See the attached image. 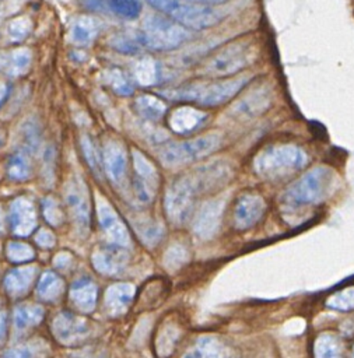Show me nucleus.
Returning <instances> with one entry per match:
<instances>
[{"instance_id":"49","label":"nucleus","mask_w":354,"mask_h":358,"mask_svg":"<svg viewBox=\"0 0 354 358\" xmlns=\"http://www.w3.org/2000/svg\"><path fill=\"white\" fill-rule=\"evenodd\" d=\"M83 3L90 8V10H102V0H83Z\"/></svg>"},{"instance_id":"6","label":"nucleus","mask_w":354,"mask_h":358,"mask_svg":"<svg viewBox=\"0 0 354 358\" xmlns=\"http://www.w3.org/2000/svg\"><path fill=\"white\" fill-rule=\"evenodd\" d=\"M256 49L252 42L238 41L214 53L200 69V74L210 77H228L253 63Z\"/></svg>"},{"instance_id":"24","label":"nucleus","mask_w":354,"mask_h":358,"mask_svg":"<svg viewBox=\"0 0 354 358\" xmlns=\"http://www.w3.org/2000/svg\"><path fill=\"white\" fill-rule=\"evenodd\" d=\"M35 277V267H20L11 270L4 277V288L11 295H21L27 292Z\"/></svg>"},{"instance_id":"14","label":"nucleus","mask_w":354,"mask_h":358,"mask_svg":"<svg viewBox=\"0 0 354 358\" xmlns=\"http://www.w3.org/2000/svg\"><path fill=\"white\" fill-rule=\"evenodd\" d=\"M266 203L259 194H242L234 207V224L238 229H248L253 227L263 215Z\"/></svg>"},{"instance_id":"47","label":"nucleus","mask_w":354,"mask_h":358,"mask_svg":"<svg viewBox=\"0 0 354 358\" xmlns=\"http://www.w3.org/2000/svg\"><path fill=\"white\" fill-rule=\"evenodd\" d=\"M141 235H143V238L147 241V242H157L160 238H161V235H162V229H161V227H158V225H148L146 229H143L141 231Z\"/></svg>"},{"instance_id":"44","label":"nucleus","mask_w":354,"mask_h":358,"mask_svg":"<svg viewBox=\"0 0 354 358\" xmlns=\"http://www.w3.org/2000/svg\"><path fill=\"white\" fill-rule=\"evenodd\" d=\"M21 133H22V141H24L25 148H28L29 151L36 150L38 144H39V130L35 126V123H32V122L25 123Z\"/></svg>"},{"instance_id":"33","label":"nucleus","mask_w":354,"mask_h":358,"mask_svg":"<svg viewBox=\"0 0 354 358\" xmlns=\"http://www.w3.org/2000/svg\"><path fill=\"white\" fill-rule=\"evenodd\" d=\"M31 64V53L27 49H17L10 55L6 62V71L8 76H20L24 74Z\"/></svg>"},{"instance_id":"1","label":"nucleus","mask_w":354,"mask_h":358,"mask_svg":"<svg viewBox=\"0 0 354 358\" xmlns=\"http://www.w3.org/2000/svg\"><path fill=\"white\" fill-rule=\"evenodd\" d=\"M308 162L305 151L295 144L263 148L253 159L255 172L263 179H283L302 169Z\"/></svg>"},{"instance_id":"13","label":"nucleus","mask_w":354,"mask_h":358,"mask_svg":"<svg viewBox=\"0 0 354 358\" xmlns=\"http://www.w3.org/2000/svg\"><path fill=\"white\" fill-rule=\"evenodd\" d=\"M224 211V200L213 199L206 201L196 213L193 231L201 239H210L220 228Z\"/></svg>"},{"instance_id":"26","label":"nucleus","mask_w":354,"mask_h":358,"mask_svg":"<svg viewBox=\"0 0 354 358\" xmlns=\"http://www.w3.org/2000/svg\"><path fill=\"white\" fill-rule=\"evenodd\" d=\"M98 34V25L95 22L94 18L91 17H85L81 15L78 18H76L74 24L71 25V31H70V38L76 45H90L95 36Z\"/></svg>"},{"instance_id":"46","label":"nucleus","mask_w":354,"mask_h":358,"mask_svg":"<svg viewBox=\"0 0 354 358\" xmlns=\"http://www.w3.org/2000/svg\"><path fill=\"white\" fill-rule=\"evenodd\" d=\"M35 241H36V243H38L39 246H42V248H52V246L55 245V242H56L55 235H53L50 231H48V229L39 231L38 235H36V238H35Z\"/></svg>"},{"instance_id":"28","label":"nucleus","mask_w":354,"mask_h":358,"mask_svg":"<svg viewBox=\"0 0 354 358\" xmlns=\"http://www.w3.org/2000/svg\"><path fill=\"white\" fill-rule=\"evenodd\" d=\"M134 77L140 85H154L160 80V69L154 59L143 57L134 66Z\"/></svg>"},{"instance_id":"10","label":"nucleus","mask_w":354,"mask_h":358,"mask_svg":"<svg viewBox=\"0 0 354 358\" xmlns=\"http://www.w3.org/2000/svg\"><path fill=\"white\" fill-rule=\"evenodd\" d=\"M186 178L193 186L196 194H199L201 192L218 187L225 183L231 178V169L227 164L221 161H214L197 168L192 173H187Z\"/></svg>"},{"instance_id":"22","label":"nucleus","mask_w":354,"mask_h":358,"mask_svg":"<svg viewBox=\"0 0 354 358\" xmlns=\"http://www.w3.org/2000/svg\"><path fill=\"white\" fill-rule=\"evenodd\" d=\"M97 285L91 280L83 278L71 285L70 299L78 310L91 312L97 303Z\"/></svg>"},{"instance_id":"4","label":"nucleus","mask_w":354,"mask_h":358,"mask_svg":"<svg viewBox=\"0 0 354 358\" xmlns=\"http://www.w3.org/2000/svg\"><path fill=\"white\" fill-rule=\"evenodd\" d=\"M141 46L151 50H174L179 48L190 34L174 20L162 15H148L137 35Z\"/></svg>"},{"instance_id":"9","label":"nucleus","mask_w":354,"mask_h":358,"mask_svg":"<svg viewBox=\"0 0 354 358\" xmlns=\"http://www.w3.org/2000/svg\"><path fill=\"white\" fill-rule=\"evenodd\" d=\"M133 165H134V179H133V192L139 203L148 204L153 201L157 185H158V172L155 166L139 151L133 152Z\"/></svg>"},{"instance_id":"52","label":"nucleus","mask_w":354,"mask_h":358,"mask_svg":"<svg viewBox=\"0 0 354 358\" xmlns=\"http://www.w3.org/2000/svg\"><path fill=\"white\" fill-rule=\"evenodd\" d=\"M4 143H6V137H4V134L0 131V148H3Z\"/></svg>"},{"instance_id":"16","label":"nucleus","mask_w":354,"mask_h":358,"mask_svg":"<svg viewBox=\"0 0 354 358\" xmlns=\"http://www.w3.org/2000/svg\"><path fill=\"white\" fill-rule=\"evenodd\" d=\"M102 165L115 185H122L127 173V154L118 141H108L102 151Z\"/></svg>"},{"instance_id":"45","label":"nucleus","mask_w":354,"mask_h":358,"mask_svg":"<svg viewBox=\"0 0 354 358\" xmlns=\"http://www.w3.org/2000/svg\"><path fill=\"white\" fill-rule=\"evenodd\" d=\"M153 8L164 13V14H169L171 10L175 7V4L178 3V0H146Z\"/></svg>"},{"instance_id":"12","label":"nucleus","mask_w":354,"mask_h":358,"mask_svg":"<svg viewBox=\"0 0 354 358\" xmlns=\"http://www.w3.org/2000/svg\"><path fill=\"white\" fill-rule=\"evenodd\" d=\"M52 329L56 338L63 344L78 343L80 340L85 338L90 331L88 322L84 317L70 312L59 313L53 320Z\"/></svg>"},{"instance_id":"37","label":"nucleus","mask_w":354,"mask_h":358,"mask_svg":"<svg viewBox=\"0 0 354 358\" xmlns=\"http://www.w3.org/2000/svg\"><path fill=\"white\" fill-rule=\"evenodd\" d=\"M327 306L337 310H350L354 309V287L344 288L343 291L334 292L326 301Z\"/></svg>"},{"instance_id":"32","label":"nucleus","mask_w":354,"mask_h":358,"mask_svg":"<svg viewBox=\"0 0 354 358\" xmlns=\"http://www.w3.org/2000/svg\"><path fill=\"white\" fill-rule=\"evenodd\" d=\"M46 345L43 343H27L24 345H17L7 350L3 358H45Z\"/></svg>"},{"instance_id":"34","label":"nucleus","mask_w":354,"mask_h":358,"mask_svg":"<svg viewBox=\"0 0 354 358\" xmlns=\"http://www.w3.org/2000/svg\"><path fill=\"white\" fill-rule=\"evenodd\" d=\"M179 338V330L176 326L174 324H169V326H165L162 329V331L160 333V337L157 340V351H158V355L160 357H168L172 350L175 348V344Z\"/></svg>"},{"instance_id":"41","label":"nucleus","mask_w":354,"mask_h":358,"mask_svg":"<svg viewBox=\"0 0 354 358\" xmlns=\"http://www.w3.org/2000/svg\"><path fill=\"white\" fill-rule=\"evenodd\" d=\"M42 210H43V217L46 218V221L50 224V225H60L64 220V215H63V211L60 210L59 204L48 197L42 201Z\"/></svg>"},{"instance_id":"19","label":"nucleus","mask_w":354,"mask_h":358,"mask_svg":"<svg viewBox=\"0 0 354 358\" xmlns=\"http://www.w3.org/2000/svg\"><path fill=\"white\" fill-rule=\"evenodd\" d=\"M127 257L123 246L109 245L101 246L92 253V263L98 271L104 274H115L126 266Z\"/></svg>"},{"instance_id":"8","label":"nucleus","mask_w":354,"mask_h":358,"mask_svg":"<svg viewBox=\"0 0 354 358\" xmlns=\"http://www.w3.org/2000/svg\"><path fill=\"white\" fill-rule=\"evenodd\" d=\"M168 15L180 27L194 31L207 29L222 20V14L210 6L189 4L179 0Z\"/></svg>"},{"instance_id":"30","label":"nucleus","mask_w":354,"mask_h":358,"mask_svg":"<svg viewBox=\"0 0 354 358\" xmlns=\"http://www.w3.org/2000/svg\"><path fill=\"white\" fill-rule=\"evenodd\" d=\"M7 175L13 180H25L31 175V164L25 152H14L7 162Z\"/></svg>"},{"instance_id":"3","label":"nucleus","mask_w":354,"mask_h":358,"mask_svg":"<svg viewBox=\"0 0 354 358\" xmlns=\"http://www.w3.org/2000/svg\"><path fill=\"white\" fill-rule=\"evenodd\" d=\"M334 179V171L329 166H315L285 190L284 200L292 206L316 204L330 193Z\"/></svg>"},{"instance_id":"17","label":"nucleus","mask_w":354,"mask_h":358,"mask_svg":"<svg viewBox=\"0 0 354 358\" xmlns=\"http://www.w3.org/2000/svg\"><path fill=\"white\" fill-rule=\"evenodd\" d=\"M10 225L17 236H28L36 227V213L34 204L25 199L18 197L10 206Z\"/></svg>"},{"instance_id":"36","label":"nucleus","mask_w":354,"mask_h":358,"mask_svg":"<svg viewBox=\"0 0 354 358\" xmlns=\"http://www.w3.org/2000/svg\"><path fill=\"white\" fill-rule=\"evenodd\" d=\"M81 147H83V152H84L88 166L92 169V172L95 175H99L101 165H102V157H101V152L98 151L97 145L94 144V141L90 137L84 136L81 140Z\"/></svg>"},{"instance_id":"18","label":"nucleus","mask_w":354,"mask_h":358,"mask_svg":"<svg viewBox=\"0 0 354 358\" xmlns=\"http://www.w3.org/2000/svg\"><path fill=\"white\" fill-rule=\"evenodd\" d=\"M271 94L266 88H259L241 98L232 108L231 115L236 119H252L270 108Z\"/></svg>"},{"instance_id":"43","label":"nucleus","mask_w":354,"mask_h":358,"mask_svg":"<svg viewBox=\"0 0 354 358\" xmlns=\"http://www.w3.org/2000/svg\"><path fill=\"white\" fill-rule=\"evenodd\" d=\"M31 31V22L28 18H15L8 24V35L13 41H22Z\"/></svg>"},{"instance_id":"42","label":"nucleus","mask_w":354,"mask_h":358,"mask_svg":"<svg viewBox=\"0 0 354 358\" xmlns=\"http://www.w3.org/2000/svg\"><path fill=\"white\" fill-rule=\"evenodd\" d=\"M189 255L182 245H172L165 253V266L169 268H178L187 260Z\"/></svg>"},{"instance_id":"51","label":"nucleus","mask_w":354,"mask_h":358,"mask_svg":"<svg viewBox=\"0 0 354 358\" xmlns=\"http://www.w3.org/2000/svg\"><path fill=\"white\" fill-rule=\"evenodd\" d=\"M186 1H190V3H194V4L207 6V4H221V3H225L227 0H186Z\"/></svg>"},{"instance_id":"25","label":"nucleus","mask_w":354,"mask_h":358,"mask_svg":"<svg viewBox=\"0 0 354 358\" xmlns=\"http://www.w3.org/2000/svg\"><path fill=\"white\" fill-rule=\"evenodd\" d=\"M224 345L214 337H201L183 358H225Z\"/></svg>"},{"instance_id":"48","label":"nucleus","mask_w":354,"mask_h":358,"mask_svg":"<svg viewBox=\"0 0 354 358\" xmlns=\"http://www.w3.org/2000/svg\"><path fill=\"white\" fill-rule=\"evenodd\" d=\"M7 334V315L4 312H0V341Z\"/></svg>"},{"instance_id":"35","label":"nucleus","mask_w":354,"mask_h":358,"mask_svg":"<svg viewBox=\"0 0 354 358\" xmlns=\"http://www.w3.org/2000/svg\"><path fill=\"white\" fill-rule=\"evenodd\" d=\"M111 10L122 18L134 20L141 13V3L139 0H108Z\"/></svg>"},{"instance_id":"40","label":"nucleus","mask_w":354,"mask_h":358,"mask_svg":"<svg viewBox=\"0 0 354 358\" xmlns=\"http://www.w3.org/2000/svg\"><path fill=\"white\" fill-rule=\"evenodd\" d=\"M112 46L125 55H137L141 49V43L139 38H132L127 35H119L112 41Z\"/></svg>"},{"instance_id":"50","label":"nucleus","mask_w":354,"mask_h":358,"mask_svg":"<svg viewBox=\"0 0 354 358\" xmlns=\"http://www.w3.org/2000/svg\"><path fill=\"white\" fill-rule=\"evenodd\" d=\"M69 260H70V257H69L67 255L62 253V255H59V256L56 257L55 266H57V267H60V268H64V267L69 264Z\"/></svg>"},{"instance_id":"38","label":"nucleus","mask_w":354,"mask_h":358,"mask_svg":"<svg viewBox=\"0 0 354 358\" xmlns=\"http://www.w3.org/2000/svg\"><path fill=\"white\" fill-rule=\"evenodd\" d=\"M108 83L111 84L112 90L119 95H130L134 91L130 80L119 69H112L108 73Z\"/></svg>"},{"instance_id":"11","label":"nucleus","mask_w":354,"mask_h":358,"mask_svg":"<svg viewBox=\"0 0 354 358\" xmlns=\"http://www.w3.org/2000/svg\"><path fill=\"white\" fill-rule=\"evenodd\" d=\"M66 204L78 228L87 229L90 225V201L84 183L78 178H73L66 189Z\"/></svg>"},{"instance_id":"27","label":"nucleus","mask_w":354,"mask_h":358,"mask_svg":"<svg viewBox=\"0 0 354 358\" xmlns=\"http://www.w3.org/2000/svg\"><path fill=\"white\" fill-rule=\"evenodd\" d=\"M43 317V308L39 305H20L14 310V324L18 330L36 326Z\"/></svg>"},{"instance_id":"29","label":"nucleus","mask_w":354,"mask_h":358,"mask_svg":"<svg viewBox=\"0 0 354 358\" xmlns=\"http://www.w3.org/2000/svg\"><path fill=\"white\" fill-rule=\"evenodd\" d=\"M63 291V281L52 271L43 273L38 282V294L42 299L53 301L60 296Z\"/></svg>"},{"instance_id":"53","label":"nucleus","mask_w":354,"mask_h":358,"mask_svg":"<svg viewBox=\"0 0 354 358\" xmlns=\"http://www.w3.org/2000/svg\"><path fill=\"white\" fill-rule=\"evenodd\" d=\"M3 232V211H1V207H0V234Z\"/></svg>"},{"instance_id":"20","label":"nucleus","mask_w":354,"mask_h":358,"mask_svg":"<svg viewBox=\"0 0 354 358\" xmlns=\"http://www.w3.org/2000/svg\"><path fill=\"white\" fill-rule=\"evenodd\" d=\"M98 215H99L101 228L112 241V243L126 248L130 243V236L125 224L118 217V214L108 204L99 203Z\"/></svg>"},{"instance_id":"7","label":"nucleus","mask_w":354,"mask_h":358,"mask_svg":"<svg viewBox=\"0 0 354 358\" xmlns=\"http://www.w3.org/2000/svg\"><path fill=\"white\" fill-rule=\"evenodd\" d=\"M196 192L186 175L175 179L167 189L164 206L168 218L175 224H183L193 211Z\"/></svg>"},{"instance_id":"23","label":"nucleus","mask_w":354,"mask_h":358,"mask_svg":"<svg viewBox=\"0 0 354 358\" xmlns=\"http://www.w3.org/2000/svg\"><path fill=\"white\" fill-rule=\"evenodd\" d=\"M134 109H136L137 115L141 116L143 119L157 122L165 115L167 105L158 96L144 94V95H140V96L136 98Z\"/></svg>"},{"instance_id":"2","label":"nucleus","mask_w":354,"mask_h":358,"mask_svg":"<svg viewBox=\"0 0 354 358\" xmlns=\"http://www.w3.org/2000/svg\"><path fill=\"white\" fill-rule=\"evenodd\" d=\"M250 77L242 76L225 78L210 84H189L186 87L167 91V96L176 101H190L203 106H220L232 99L248 83Z\"/></svg>"},{"instance_id":"54","label":"nucleus","mask_w":354,"mask_h":358,"mask_svg":"<svg viewBox=\"0 0 354 358\" xmlns=\"http://www.w3.org/2000/svg\"><path fill=\"white\" fill-rule=\"evenodd\" d=\"M353 358H354V357H353Z\"/></svg>"},{"instance_id":"21","label":"nucleus","mask_w":354,"mask_h":358,"mask_svg":"<svg viewBox=\"0 0 354 358\" xmlns=\"http://www.w3.org/2000/svg\"><path fill=\"white\" fill-rule=\"evenodd\" d=\"M134 296V287L129 282H118L108 288L105 294V308L109 315H120L130 305Z\"/></svg>"},{"instance_id":"39","label":"nucleus","mask_w":354,"mask_h":358,"mask_svg":"<svg viewBox=\"0 0 354 358\" xmlns=\"http://www.w3.org/2000/svg\"><path fill=\"white\" fill-rule=\"evenodd\" d=\"M7 256L11 262H17V263H22V262H28L31 259H34L35 252L34 249L22 242H11L7 246Z\"/></svg>"},{"instance_id":"31","label":"nucleus","mask_w":354,"mask_h":358,"mask_svg":"<svg viewBox=\"0 0 354 358\" xmlns=\"http://www.w3.org/2000/svg\"><path fill=\"white\" fill-rule=\"evenodd\" d=\"M315 358H340V345L334 336L320 334L315 341Z\"/></svg>"},{"instance_id":"5","label":"nucleus","mask_w":354,"mask_h":358,"mask_svg":"<svg viewBox=\"0 0 354 358\" xmlns=\"http://www.w3.org/2000/svg\"><path fill=\"white\" fill-rule=\"evenodd\" d=\"M221 136L217 133H208L193 140L182 143H169L160 151L161 162L168 168H178L186 164L199 161L221 145Z\"/></svg>"},{"instance_id":"15","label":"nucleus","mask_w":354,"mask_h":358,"mask_svg":"<svg viewBox=\"0 0 354 358\" xmlns=\"http://www.w3.org/2000/svg\"><path fill=\"white\" fill-rule=\"evenodd\" d=\"M208 120V113L193 106L175 108L168 119L171 130L179 136H187L199 130Z\"/></svg>"}]
</instances>
